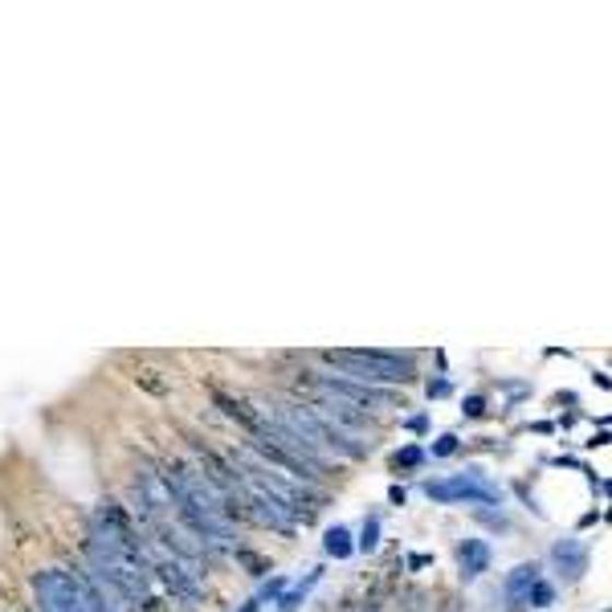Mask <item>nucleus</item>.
Here are the masks:
<instances>
[{"label":"nucleus","instance_id":"nucleus-1","mask_svg":"<svg viewBox=\"0 0 612 612\" xmlns=\"http://www.w3.org/2000/svg\"><path fill=\"white\" fill-rule=\"evenodd\" d=\"M86 555L94 580L106 584L115 597H123L135 612L155 609V588H151V564L143 555V535L131 527L115 503H103L94 510L86 531Z\"/></svg>","mask_w":612,"mask_h":612},{"label":"nucleus","instance_id":"nucleus-2","mask_svg":"<svg viewBox=\"0 0 612 612\" xmlns=\"http://www.w3.org/2000/svg\"><path fill=\"white\" fill-rule=\"evenodd\" d=\"M164 486L172 494V503H176L180 519L188 523L200 543H205V552H229L233 547V519H229V510H224V498L217 494L196 465L188 462H164Z\"/></svg>","mask_w":612,"mask_h":612},{"label":"nucleus","instance_id":"nucleus-3","mask_svg":"<svg viewBox=\"0 0 612 612\" xmlns=\"http://www.w3.org/2000/svg\"><path fill=\"white\" fill-rule=\"evenodd\" d=\"M323 359L344 372L339 380H356V384H408L417 376L413 359L396 351H327Z\"/></svg>","mask_w":612,"mask_h":612},{"label":"nucleus","instance_id":"nucleus-4","mask_svg":"<svg viewBox=\"0 0 612 612\" xmlns=\"http://www.w3.org/2000/svg\"><path fill=\"white\" fill-rule=\"evenodd\" d=\"M37 600H42V612H103L90 580H74L61 568L37 576Z\"/></svg>","mask_w":612,"mask_h":612},{"label":"nucleus","instance_id":"nucleus-5","mask_svg":"<svg viewBox=\"0 0 612 612\" xmlns=\"http://www.w3.org/2000/svg\"><path fill=\"white\" fill-rule=\"evenodd\" d=\"M314 392L323 401L347 404V408H396L401 396L396 392H384L376 384H356V380H339V376H311Z\"/></svg>","mask_w":612,"mask_h":612},{"label":"nucleus","instance_id":"nucleus-6","mask_svg":"<svg viewBox=\"0 0 612 612\" xmlns=\"http://www.w3.org/2000/svg\"><path fill=\"white\" fill-rule=\"evenodd\" d=\"M425 494H429L434 503H474V507H494V503H503L498 486L486 482V474H478V470L453 474V478H446V482H429Z\"/></svg>","mask_w":612,"mask_h":612},{"label":"nucleus","instance_id":"nucleus-7","mask_svg":"<svg viewBox=\"0 0 612 612\" xmlns=\"http://www.w3.org/2000/svg\"><path fill=\"white\" fill-rule=\"evenodd\" d=\"M552 559H555V568H559V576L568 584H576L588 571V547H584L580 539H559L552 547Z\"/></svg>","mask_w":612,"mask_h":612},{"label":"nucleus","instance_id":"nucleus-8","mask_svg":"<svg viewBox=\"0 0 612 612\" xmlns=\"http://www.w3.org/2000/svg\"><path fill=\"white\" fill-rule=\"evenodd\" d=\"M458 568H462L465 580L490 571V543H486V539H465L462 547H458Z\"/></svg>","mask_w":612,"mask_h":612},{"label":"nucleus","instance_id":"nucleus-9","mask_svg":"<svg viewBox=\"0 0 612 612\" xmlns=\"http://www.w3.org/2000/svg\"><path fill=\"white\" fill-rule=\"evenodd\" d=\"M535 584H539V564H523V568H515L507 576V600L515 604V609H523Z\"/></svg>","mask_w":612,"mask_h":612},{"label":"nucleus","instance_id":"nucleus-10","mask_svg":"<svg viewBox=\"0 0 612 612\" xmlns=\"http://www.w3.org/2000/svg\"><path fill=\"white\" fill-rule=\"evenodd\" d=\"M351 552H356V547H351V531H347V527H331L327 531V555L347 559Z\"/></svg>","mask_w":612,"mask_h":612},{"label":"nucleus","instance_id":"nucleus-11","mask_svg":"<svg viewBox=\"0 0 612 612\" xmlns=\"http://www.w3.org/2000/svg\"><path fill=\"white\" fill-rule=\"evenodd\" d=\"M319 580H323V568H314L311 576H307V580H302L299 588L290 592V597H282V604H278V609H282V612H295V609H299V604H302V597H307V592H311V588H314V584H319Z\"/></svg>","mask_w":612,"mask_h":612},{"label":"nucleus","instance_id":"nucleus-12","mask_svg":"<svg viewBox=\"0 0 612 612\" xmlns=\"http://www.w3.org/2000/svg\"><path fill=\"white\" fill-rule=\"evenodd\" d=\"M376 543H380V519H363V531H359V552H376Z\"/></svg>","mask_w":612,"mask_h":612},{"label":"nucleus","instance_id":"nucleus-13","mask_svg":"<svg viewBox=\"0 0 612 612\" xmlns=\"http://www.w3.org/2000/svg\"><path fill=\"white\" fill-rule=\"evenodd\" d=\"M552 600H555V588H552V584L539 580L535 588H531V597H527V604H531V609H552Z\"/></svg>","mask_w":612,"mask_h":612},{"label":"nucleus","instance_id":"nucleus-14","mask_svg":"<svg viewBox=\"0 0 612 612\" xmlns=\"http://www.w3.org/2000/svg\"><path fill=\"white\" fill-rule=\"evenodd\" d=\"M420 462H425V453H420L417 446H408L404 453H396V458H392V470H417Z\"/></svg>","mask_w":612,"mask_h":612},{"label":"nucleus","instance_id":"nucleus-15","mask_svg":"<svg viewBox=\"0 0 612 612\" xmlns=\"http://www.w3.org/2000/svg\"><path fill=\"white\" fill-rule=\"evenodd\" d=\"M453 449H458V437L446 434V437H441V441H437V446H434V453H437V458H449Z\"/></svg>","mask_w":612,"mask_h":612},{"label":"nucleus","instance_id":"nucleus-16","mask_svg":"<svg viewBox=\"0 0 612 612\" xmlns=\"http://www.w3.org/2000/svg\"><path fill=\"white\" fill-rule=\"evenodd\" d=\"M462 413H465V417H482V413H486V401H482V396H470Z\"/></svg>","mask_w":612,"mask_h":612},{"label":"nucleus","instance_id":"nucleus-17","mask_svg":"<svg viewBox=\"0 0 612 612\" xmlns=\"http://www.w3.org/2000/svg\"><path fill=\"white\" fill-rule=\"evenodd\" d=\"M389 498H392V503H396V507H404V498H408V494H404V486H392Z\"/></svg>","mask_w":612,"mask_h":612}]
</instances>
